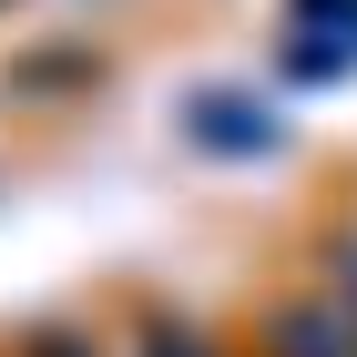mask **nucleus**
<instances>
[{
    "label": "nucleus",
    "instance_id": "423d86ee",
    "mask_svg": "<svg viewBox=\"0 0 357 357\" xmlns=\"http://www.w3.org/2000/svg\"><path fill=\"white\" fill-rule=\"evenodd\" d=\"M31 357H82V347H72V337H31Z\"/></svg>",
    "mask_w": 357,
    "mask_h": 357
},
{
    "label": "nucleus",
    "instance_id": "f257e3e1",
    "mask_svg": "<svg viewBox=\"0 0 357 357\" xmlns=\"http://www.w3.org/2000/svg\"><path fill=\"white\" fill-rule=\"evenodd\" d=\"M266 357H357V306H337V296L275 306L266 317Z\"/></svg>",
    "mask_w": 357,
    "mask_h": 357
},
{
    "label": "nucleus",
    "instance_id": "f03ea898",
    "mask_svg": "<svg viewBox=\"0 0 357 357\" xmlns=\"http://www.w3.org/2000/svg\"><path fill=\"white\" fill-rule=\"evenodd\" d=\"M194 133L225 143V153H275V123L255 102H194Z\"/></svg>",
    "mask_w": 357,
    "mask_h": 357
},
{
    "label": "nucleus",
    "instance_id": "7ed1b4c3",
    "mask_svg": "<svg viewBox=\"0 0 357 357\" xmlns=\"http://www.w3.org/2000/svg\"><path fill=\"white\" fill-rule=\"evenodd\" d=\"M296 31H317L327 52H357V0H296Z\"/></svg>",
    "mask_w": 357,
    "mask_h": 357
},
{
    "label": "nucleus",
    "instance_id": "39448f33",
    "mask_svg": "<svg viewBox=\"0 0 357 357\" xmlns=\"http://www.w3.org/2000/svg\"><path fill=\"white\" fill-rule=\"evenodd\" d=\"M337 306H357V245H337Z\"/></svg>",
    "mask_w": 357,
    "mask_h": 357
},
{
    "label": "nucleus",
    "instance_id": "20e7f679",
    "mask_svg": "<svg viewBox=\"0 0 357 357\" xmlns=\"http://www.w3.org/2000/svg\"><path fill=\"white\" fill-rule=\"evenodd\" d=\"M143 357H204V347H194L184 327H164V317H153V327H143Z\"/></svg>",
    "mask_w": 357,
    "mask_h": 357
}]
</instances>
